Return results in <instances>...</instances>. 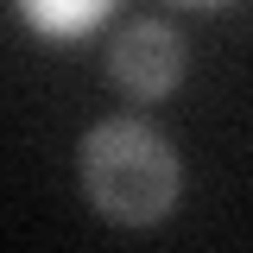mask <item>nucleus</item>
<instances>
[{
  "label": "nucleus",
  "instance_id": "1",
  "mask_svg": "<svg viewBox=\"0 0 253 253\" xmlns=\"http://www.w3.org/2000/svg\"><path fill=\"white\" fill-rule=\"evenodd\" d=\"M83 196L114 228H152L184 203V158L158 126L114 114L83 139Z\"/></svg>",
  "mask_w": 253,
  "mask_h": 253
},
{
  "label": "nucleus",
  "instance_id": "2",
  "mask_svg": "<svg viewBox=\"0 0 253 253\" xmlns=\"http://www.w3.org/2000/svg\"><path fill=\"white\" fill-rule=\"evenodd\" d=\"M108 76L133 101H165L190 76V44L165 19H126L114 32V44H108Z\"/></svg>",
  "mask_w": 253,
  "mask_h": 253
},
{
  "label": "nucleus",
  "instance_id": "3",
  "mask_svg": "<svg viewBox=\"0 0 253 253\" xmlns=\"http://www.w3.org/2000/svg\"><path fill=\"white\" fill-rule=\"evenodd\" d=\"M13 13H19V26L38 32L44 44H70V38H89V32L114 13V0H13Z\"/></svg>",
  "mask_w": 253,
  "mask_h": 253
},
{
  "label": "nucleus",
  "instance_id": "4",
  "mask_svg": "<svg viewBox=\"0 0 253 253\" xmlns=\"http://www.w3.org/2000/svg\"><path fill=\"white\" fill-rule=\"evenodd\" d=\"M184 6H228V0H184Z\"/></svg>",
  "mask_w": 253,
  "mask_h": 253
}]
</instances>
